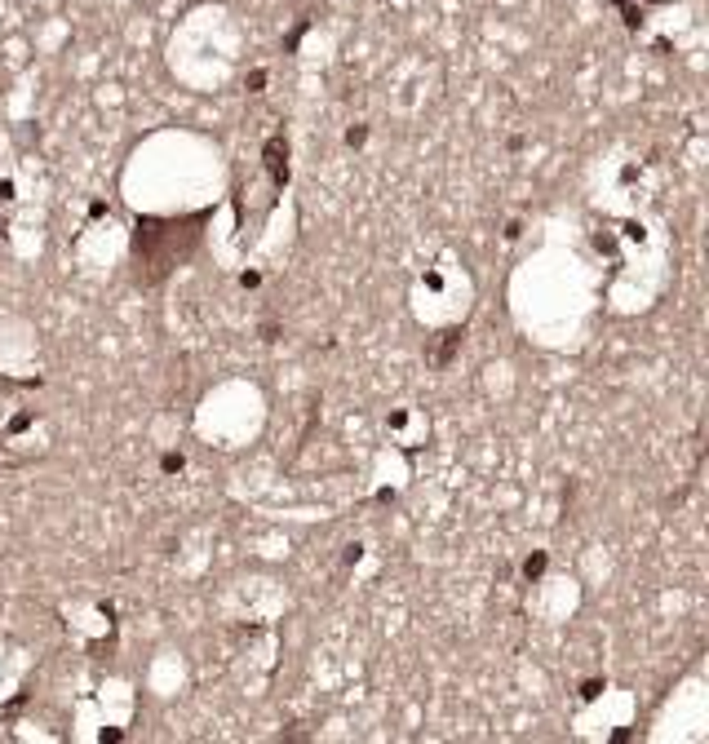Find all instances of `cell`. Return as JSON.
I'll return each mask as SVG.
<instances>
[{"label": "cell", "mask_w": 709, "mask_h": 744, "mask_svg": "<svg viewBox=\"0 0 709 744\" xmlns=\"http://www.w3.org/2000/svg\"><path fill=\"white\" fill-rule=\"evenodd\" d=\"M209 213H186V218H138L134 226V257H138V284H160L164 275L200 248Z\"/></svg>", "instance_id": "1"}, {"label": "cell", "mask_w": 709, "mask_h": 744, "mask_svg": "<svg viewBox=\"0 0 709 744\" xmlns=\"http://www.w3.org/2000/svg\"><path fill=\"white\" fill-rule=\"evenodd\" d=\"M262 155H266L271 177H275V182H284V177H288V142H284V134H275V138L266 142V151H262Z\"/></svg>", "instance_id": "2"}, {"label": "cell", "mask_w": 709, "mask_h": 744, "mask_svg": "<svg viewBox=\"0 0 709 744\" xmlns=\"http://www.w3.org/2000/svg\"><path fill=\"white\" fill-rule=\"evenodd\" d=\"M262 85H266V71H253V76H248V89H253V93H257Z\"/></svg>", "instance_id": "3"}]
</instances>
